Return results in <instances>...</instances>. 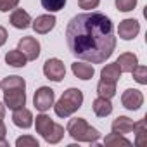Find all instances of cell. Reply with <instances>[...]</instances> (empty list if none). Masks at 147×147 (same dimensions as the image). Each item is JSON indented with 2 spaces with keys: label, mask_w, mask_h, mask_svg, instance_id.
<instances>
[{
  "label": "cell",
  "mask_w": 147,
  "mask_h": 147,
  "mask_svg": "<svg viewBox=\"0 0 147 147\" xmlns=\"http://www.w3.org/2000/svg\"><path fill=\"white\" fill-rule=\"evenodd\" d=\"M131 75H133V80L137 83H140V85H145L147 83V67L145 66H138L137 64L131 69Z\"/></svg>",
  "instance_id": "cb8c5ba5"
},
{
  "label": "cell",
  "mask_w": 147,
  "mask_h": 147,
  "mask_svg": "<svg viewBox=\"0 0 147 147\" xmlns=\"http://www.w3.org/2000/svg\"><path fill=\"white\" fill-rule=\"evenodd\" d=\"M83 104V94L78 88H67L61 99L54 104V111L59 118H67L73 113H76Z\"/></svg>",
  "instance_id": "7a4b0ae2"
},
{
  "label": "cell",
  "mask_w": 147,
  "mask_h": 147,
  "mask_svg": "<svg viewBox=\"0 0 147 147\" xmlns=\"http://www.w3.org/2000/svg\"><path fill=\"white\" fill-rule=\"evenodd\" d=\"M116 62H118L121 73H131V69L138 64V59H137L135 54H131V52H125V54H121V55L118 57Z\"/></svg>",
  "instance_id": "d6986e66"
},
{
  "label": "cell",
  "mask_w": 147,
  "mask_h": 147,
  "mask_svg": "<svg viewBox=\"0 0 147 147\" xmlns=\"http://www.w3.org/2000/svg\"><path fill=\"white\" fill-rule=\"evenodd\" d=\"M5 62L9 66H12V67H24L26 62H28V59L24 57V54L21 50L16 49V50H9L5 54Z\"/></svg>",
  "instance_id": "44dd1931"
},
{
  "label": "cell",
  "mask_w": 147,
  "mask_h": 147,
  "mask_svg": "<svg viewBox=\"0 0 147 147\" xmlns=\"http://www.w3.org/2000/svg\"><path fill=\"white\" fill-rule=\"evenodd\" d=\"M97 94H99V97L113 99L114 94H116V83H109V82L100 80V82L97 83Z\"/></svg>",
  "instance_id": "7402d4cb"
},
{
  "label": "cell",
  "mask_w": 147,
  "mask_h": 147,
  "mask_svg": "<svg viewBox=\"0 0 147 147\" xmlns=\"http://www.w3.org/2000/svg\"><path fill=\"white\" fill-rule=\"evenodd\" d=\"M35 126H36V131H38V133L45 138V142H49V144H57V142H61L62 137H64V126L54 123L47 114H38Z\"/></svg>",
  "instance_id": "277c9868"
},
{
  "label": "cell",
  "mask_w": 147,
  "mask_h": 147,
  "mask_svg": "<svg viewBox=\"0 0 147 147\" xmlns=\"http://www.w3.org/2000/svg\"><path fill=\"white\" fill-rule=\"evenodd\" d=\"M66 131L78 142H90L92 144V142H97L99 137H100L99 130L90 126L85 118H73V119H69L67 125H66Z\"/></svg>",
  "instance_id": "3957f363"
},
{
  "label": "cell",
  "mask_w": 147,
  "mask_h": 147,
  "mask_svg": "<svg viewBox=\"0 0 147 147\" xmlns=\"http://www.w3.org/2000/svg\"><path fill=\"white\" fill-rule=\"evenodd\" d=\"M104 144L109 145V147H119V145L130 147V145H131V142H130L128 138H125L123 135H119V133H109V135L104 138Z\"/></svg>",
  "instance_id": "603a6c76"
},
{
  "label": "cell",
  "mask_w": 147,
  "mask_h": 147,
  "mask_svg": "<svg viewBox=\"0 0 147 147\" xmlns=\"http://www.w3.org/2000/svg\"><path fill=\"white\" fill-rule=\"evenodd\" d=\"M119 76H121V69H119L118 62L107 64V66L102 67V71H100V80L109 82V83H118Z\"/></svg>",
  "instance_id": "e0dca14e"
},
{
  "label": "cell",
  "mask_w": 147,
  "mask_h": 147,
  "mask_svg": "<svg viewBox=\"0 0 147 147\" xmlns=\"http://www.w3.org/2000/svg\"><path fill=\"white\" fill-rule=\"evenodd\" d=\"M92 109L95 113V116L99 118H106L113 113V104H111V99H106V97H97L92 104Z\"/></svg>",
  "instance_id": "9a60e30c"
},
{
  "label": "cell",
  "mask_w": 147,
  "mask_h": 147,
  "mask_svg": "<svg viewBox=\"0 0 147 147\" xmlns=\"http://www.w3.org/2000/svg\"><path fill=\"white\" fill-rule=\"evenodd\" d=\"M5 42H7V31H5L4 26H0V47H2Z\"/></svg>",
  "instance_id": "f546056e"
},
{
  "label": "cell",
  "mask_w": 147,
  "mask_h": 147,
  "mask_svg": "<svg viewBox=\"0 0 147 147\" xmlns=\"http://www.w3.org/2000/svg\"><path fill=\"white\" fill-rule=\"evenodd\" d=\"M4 104L9 109H19L26 104V94L24 90H5L4 92Z\"/></svg>",
  "instance_id": "30bf717a"
},
{
  "label": "cell",
  "mask_w": 147,
  "mask_h": 147,
  "mask_svg": "<svg viewBox=\"0 0 147 147\" xmlns=\"http://www.w3.org/2000/svg\"><path fill=\"white\" fill-rule=\"evenodd\" d=\"M133 119H130L128 116H118L114 121H113V133H119V135H126L133 130Z\"/></svg>",
  "instance_id": "2e32d148"
},
{
  "label": "cell",
  "mask_w": 147,
  "mask_h": 147,
  "mask_svg": "<svg viewBox=\"0 0 147 147\" xmlns=\"http://www.w3.org/2000/svg\"><path fill=\"white\" fill-rule=\"evenodd\" d=\"M131 131H135V145L137 147L147 145V118H142L137 123H133Z\"/></svg>",
  "instance_id": "5bb4252c"
},
{
  "label": "cell",
  "mask_w": 147,
  "mask_h": 147,
  "mask_svg": "<svg viewBox=\"0 0 147 147\" xmlns=\"http://www.w3.org/2000/svg\"><path fill=\"white\" fill-rule=\"evenodd\" d=\"M18 50H21L28 61H36L40 55V42L33 36H24L19 40Z\"/></svg>",
  "instance_id": "52a82bcc"
},
{
  "label": "cell",
  "mask_w": 147,
  "mask_h": 147,
  "mask_svg": "<svg viewBox=\"0 0 147 147\" xmlns=\"http://www.w3.org/2000/svg\"><path fill=\"white\" fill-rule=\"evenodd\" d=\"M16 145L18 147H38V140L35 137H30V135H24V137H19L16 140Z\"/></svg>",
  "instance_id": "484cf974"
},
{
  "label": "cell",
  "mask_w": 147,
  "mask_h": 147,
  "mask_svg": "<svg viewBox=\"0 0 147 147\" xmlns=\"http://www.w3.org/2000/svg\"><path fill=\"white\" fill-rule=\"evenodd\" d=\"M4 116H5V104L0 102V119H4Z\"/></svg>",
  "instance_id": "1f68e13d"
},
{
  "label": "cell",
  "mask_w": 147,
  "mask_h": 147,
  "mask_svg": "<svg viewBox=\"0 0 147 147\" xmlns=\"http://www.w3.org/2000/svg\"><path fill=\"white\" fill-rule=\"evenodd\" d=\"M43 75L49 80H52V82L64 80V76H66L64 62L59 61V59H49V61H45V64H43Z\"/></svg>",
  "instance_id": "5b68a950"
},
{
  "label": "cell",
  "mask_w": 147,
  "mask_h": 147,
  "mask_svg": "<svg viewBox=\"0 0 147 147\" xmlns=\"http://www.w3.org/2000/svg\"><path fill=\"white\" fill-rule=\"evenodd\" d=\"M19 4V0H0V12H9L16 9Z\"/></svg>",
  "instance_id": "83f0119b"
},
{
  "label": "cell",
  "mask_w": 147,
  "mask_h": 147,
  "mask_svg": "<svg viewBox=\"0 0 147 147\" xmlns=\"http://www.w3.org/2000/svg\"><path fill=\"white\" fill-rule=\"evenodd\" d=\"M100 4V0H78V5L85 11H92Z\"/></svg>",
  "instance_id": "f1b7e54d"
},
{
  "label": "cell",
  "mask_w": 147,
  "mask_h": 147,
  "mask_svg": "<svg viewBox=\"0 0 147 147\" xmlns=\"http://www.w3.org/2000/svg\"><path fill=\"white\" fill-rule=\"evenodd\" d=\"M33 104L38 111L45 113L49 111L52 106H54V90L49 88V87H40L36 92H35V97H33Z\"/></svg>",
  "instance_id": "8992f818"
},
{
  "label": "cell",
  "mask_w": 147,
  "mask_h": 147,
  "mask_svg": "<svg viewBox=\"0 0 147 147\" xmlns=\"http://www.w3.org/2000/svg\"><path fill=\"white\" fill-rule=\"evenodd\" d=\"M0 147H9V142L5 138H2V140H0Z\"/></svg>",
  "instance_id": "d6a6232c"
},
{
  "label": "cell",
  "mask_w": 147,
  "mask_h": 147,
  "mask_svg": "<svg viewBox=\"0 0 147 147\" xmlns=\"http://www.w3.org/2000/svg\"><path fill=\"white\" fill-rule=\"evenodd\" d=\"M66 43L69 52L82 61L106 62L116 49L114 26L102 12L78 14L66 26Z\"/></svg>",
  "instance_id": "6da1fadb"
},
{
  "label": "cell",
  "mask_w": 147,
  "mask_h": 147,
  "mask_svg": "<svg viewBox=\"0 0 147 147\" xmlns=\"http://www.w3.org/2000/svg\"><path fill=\"white\" fill-rule=\"evenodd\" d=\"M42 5H43V9L49 11V12H57V11L64 9L66 0H42Z\"/></svg>",
  "instance_id": "d4e9b609"
},
{
  "label": "cell",
  "mask_w": 147,
  "mask_h": 147,
  "mask_svg": "<svg viewBox=\"0 0 147 147\" xmlns=\"http://www.w3.org/2000/svg\"><path fill=\"white\" fill-rule=\"evenodd\" d=\"M12 123L19 128H30L33 125V114L30 109H26L24 106L19 109H14L12 113Z\"/></svg>",
  "instance_id": "7c38bea8"
},
{
  "label": "cell",
  "mask_w": 147,
  "mask_h": 147,
  "mask_svg": "<svg viewBox=\"0 0 147 147\" xmlns=\"http://www.w3.org/2000/svg\"><path fill=\"white\" fill-rule=\"evenodd\" d=\"M137 5V0H116V7L121 12H130Z\"/></svg>",
  "instance_id": "4316f807"
},
{
  "label": "cell",
  "mask_w": 147,
  "mask_h": 147,
  "mask_svg": "<svg viewBox=\"0 0 147 147\" xmlns=\"http://www.w3.org/2000/svg\"><path fill=\"white\" fill-rule=\"evenodd\" d=\"M11 24L18 30H26L31 24V16L23 9H14L11 14Z\"/></svg>",
  "instance_id": "4fadbf2b"
},
{
  "label": "cell",
  "mask_w": 147,
  "mask_h": 147,
  "mask_svg": "<svg viewBox=\"0 0 147 147\" xmlns=\"http://www.w3.org/2000/svg\"><path fill=\"white\" fill-rule=\"evenodd\" d=\"M71 69H73V75L76 78H80V80H90L94 76V73H95L94 66L85 64V62H73Z\"/></svg>",
  "instance_id": "ac0fdd59"
},
{
  "label": "cell",
  "mask_w": 147,
  "mask_h": 147,
  "mask_svg": "<svg viewBox=\"0 0 147 147\" xmlns=\"http://www.w3.org/2000/svg\"><path fill=\"white\" fill-rule=\"evenodd\" d=\"M5 133H7V128H5L4 121L0 119V140H2V138H5Z\"/></svg>",
  "instance_id": "4dcf8cb0"
},
{
  "label": "cell",
  "mask_w": 147,
  "mask_h": 147,
  "mask_svg": "<svg viewBox=\"0 0 147 147\" xmlns=\"http://www.w3.org/2000/svg\"><path fill=\"white\" fill-rule=\"evenodd\" d=\"M121 104L128 111H137L144 104V94L140 90H137V88H128L121 95Z\"/></svg>",
  "instance_id": "ba28073f"
},
{
  "label": "cell",
  "mask_w": 147,
  "mask_h": 147,
  "mask_svg": "<svg viewBox=\"0 0 147 147\" xmlns=\"http://www.w3.org/2000/svg\"><path fill=\"white\" fill-rule=\"evenodd\" d=\"M31 26H33L35 33H38V35H47V33H50V30L55 26V18H54L52 14L38 16L35 21H31Z\"/></svg>",
  "instance_id": "8fae6325"
},
{
  "label": "cell",
  "mask_w": 147,
  "mask_h": 147,
  "mask_svg": "<svg viewBox=\"0 0 147 147\" xmlns=\"http://www.w3.org/2000/svg\"><path fill=\"white\" fill-rule=\"evenodd\" d=\"M140 31V24L137 19H125L118 26V35L123 40H133Z\"/></svg>",
  "instance_id": "9c48e42d"
},
{
  "label": "cell",
  "mask_w": 147,
  "mask_h": 147,
  "mask_svg": "<svg viewBox=\"0 0 147 147\" xmlns=\"http://www.w3.org/2000/svg\"><path fill=\"white\" fill-rule=\"evenodd\" d=\"M0 87L2 90H24L26 88V82L21 76H7L0 82Z\"/></svg>",
  "instance_id": "ffe728a7"
}]
</instances>
